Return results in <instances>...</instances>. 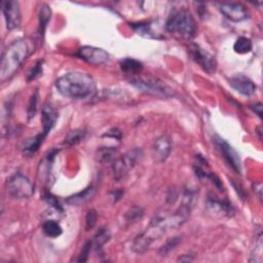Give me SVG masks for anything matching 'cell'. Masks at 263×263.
<instances>
[{
    "instance_id": "1",
    "label": "cell",
    "mask_w": 263,
    "mask_h": 263,
    "mask_svg": "<svg viewBox=\"0 0 263 263\" xmlns=\"http://www.w3.org/2000/svg\"><path fill=\"white\" fill-rule=\"evenodd\" d=\"M58 92L69 99H86L96 92V82L85 72H68L56 81Z\"/></svg>"
},
{
    "instance_id": "2",
    "label": "cell",
    "mask_w": 263,
    "mask_h": 263,
    "mask_svg": "<svg viewBox=\"0 0 263 263\" xmlns=\"http://www.w3.org/2000/svg\"><path fill=\"white\" fill-rule=\"evenodd\" d=\"M32 42L27 38L17 40L9 44L2 54L0 64V81L2 82L9 81L20 70L28 57L33 51Z\"/></svg>"
},
{
    "instance_id": "3",
    "label": "cell",
    "mask_w": 263,
    "mask_h": 263,
    "mask_svg": "<svg viewBox=\"0 0 263 263\" xmlns=\"http://www.w3.org/2000/svg\"><path fill=\"white\" fill-rule=\"evenodd\" d=\"M165 29L170 33L191 38L196 35L197 23L187 9H179L169 17L165 23Z\"/></svg>"
},
{
    "instance_id": "4",
    "label": "cell",
    "mask_w": 263,
    "mask_h": 263,
    "mask_svg": "<svg viewBox=\"0 0 263 263\" xmlns=\"http://www.w3.org/2000/svg\"><path fill=\"white\" fill-rule=\"evenodd\" d=\"M6 189L9 196L18 200L29 199L34 193L32 182L22 173H16L9 177L6 183Z\"/></svg>"
},
{
    "instance_id": "5",
    "label": "cell",
    "mask_w": 263,
    "mask_h": 263,
    "mask_svg": "<svg viewBox=\"0 0 263 263\" xmlns=\"http://www.w3.org/2000/svg\"><path fill=\"white\" fill-rule=\"evenodd\" d=\"M142 155V150L136 148L125 152L121 157L116 158L112 163L113 177L116 181H121L126 177V175L135 167Z\"/></svg>"
},
{
    "instance_id": "6",
    "label": "cell",
    "mask_w": 263,
    "mask_h": 263,
    "mask_svg": "<svg viewBox=\"0 0 263 263\" xmlns=\"http://www.w3.org/2000/svg\"><path fill=\"white\" fill-rule=\"evenodd\" d=\"M130 83L135 87H137L140 91L157 95V96H164L167 97L170 95V90L165 86L162 81L152 79V77H145V76H134L130 81Z\"/></svg>"
},
{
    "instance_id": "7",
    "label": "cell",
    "mask_w": 263,
    "mask_h": 263,
    "mask_svg": "<svg viewBox=\"0 0 263 263\" xmlns=\"http://www.w3.org/2000/svg\"><path fill=\"white\" fill-rule=\"evenodd\" d=\"M189 54L191 56V59L199 64L203 71H206L209 74H213L216 71L217 64L215 58L200 45L191 44L189 47Z\"/></svg>"
},
{
    "instance_id": "8",
    "label": "cell",
    "mask_w": 263,
    "mask_h": 263,
    "mask_svg": "<svg viewBox=\"0 0 263 263\" xmlns=\"http://www.w3.org/2000/svg\"><path fill=\"white\" fill-rule=\"evenodd\" d=\"M214 142H215L219 151L223 155L224 160H225L226 162L229 164V167H231V169L235 172L241 174L242 162L239 153L232 148V146L229 145V143H227L225 140L219 137V136H215Z\"/></svg>"
},
{
    "instance_id": "9",
    "label": "cell",
    "mask_w": 263,
    "mask_h": 263,
    "mask_svg": "<svg viewBox=\"0 0 263 263\" xmlns=\"http://www.w3.org/2000/svg\"><path fill=\"white\" fill-rule=\"evenodd\" d=\"M1 7L8 30H15L20 27L22 21L20 3L15 0H4L1 3Z\"/></svg>"
},
{
    "instance_id": "10",
    "label": "cell",
    "mask_w": 263,
    "mask_h": 263,
    "mask_svg": "<svg viewBox=\"0 0 263 263\" xmlns=\"http://www.w3.org/2000/svg\"><path fill=\"white\" fill-rule=\"evenodd\" d=\"M219 9L227 20L235 23L243 22L249 18L247 7L240 2H223L219 5Z\"/></svg>"
},
{
    "instance_id": "11",
    "label": "cell",
    "mask_w": 263,
    "mask_h": 263,
    "mask_svg": "<svg viewBox=\"0 0 263 263\" xmlns=\"http://www.w3.org/2000/svg\"><path fill=\"white\" fill-rule=\"evenodd\" d=\"M77 56L85 62L95 66L103 65L109 60V54L106 51L102 50V48L90 45L81 47L79 52H77Z\"/></svg>"
},
{
    "instance_id": "12",
    "label": "cell",
    "mask_w": 263,
    "mask_h": 263,
    "mask_svg": "<svg viewBox=\"0 0 263 263\" xmlns=\"http://www.w3.org/2000/svg\"><path fill=\"white\" fill-rule=\"evenodd\" d=\"M229 84L235 89L238 93H240L243 96L250 97L256 93L257 86L247 76L243 74H238L232 76L229 80Z\"/></svg>"
},
{
    "instance_id": "13",
    "label": "cell",
    "mask_w": 263,
    "mask_h": 263,
    "mask_svg": "<svg viewBox=\"0 0 263 263\" xmlns=\"http://www.w3.org/2000/svg\"><path fill=\"white\" fill-rule=\"evenodd\" d=\"M172 150V142L168 136H161L153 144V158L155 162H163L167 161Z\"/></svg>"
},
{
    "instance_id": "14",
    "label": "cell",
    "mask_w": 263,
    "mask_h": 263,
    "mask_svg": "<svg viewBox=\"0 0 263 263\" xmlns=\"http://www.w3.org/2000/svg\"><path fill=\"white\" fill-rule=\"evenodd\" d=\"M58 112L51 103H46L42 108V133L47 136L51 133L58 121Z\"/></svg>"
},
{
    "instance_id": "15",
    "label": "cell",
    "mask_w": 263,
    "mask_h": 263,
    "mask_svg": "<svg viewBox=\"0 0 263 263\" xmlns=\"http://www.w3.org/2000/svg\"><path fill=\"white\" fill-rule=\"evenodd\" d=\"M207 206L212 213L219 214V215L231 216L235 213V209L231 206V203H229L227 201L218 200L215 197H209Z\"/></svg>"
},
{
    "instance_id": "16",
    "label": "cell",
    "mask_w": 263,
    "mask_h": 263,
    "mask_svg": "<svg viewBox=\"0 0 263 263\" xmlns=\"http://www.w3.org/2000/svg\"><path fill=\"white\" fill-rule=\"evenodd\" d=\"M45 137L46 136L43 133H40V134L36 135L35 137L26 140L24 142L23 147H22L24 154L27 155L28 158H30V157H32V155H34L37 152V150L40 149V145L42 144Z\"/></svg>"
},
{
    "instance_id": "17",
    "label": "cell",
    "mask_w": 263,
    "mask_h": 263,
    "mask_svg": "<svg viewBox=\"0 0 263 263\" xmlns=\"http://www.w3.org/2000/svg\"><path fill=\"white\" fill-rule=\"evenodd\" d=\"M121 68L125 74L137 75L141 72L143 66L141 62L132 59V58H126V59L121 61Z\"/></svg>"
},
{
    "instance_id": "18",
    "label": "cell",
    "mask_w": 263,
    "mask_h": 263,
    "mask_svg": "<svg viewBox=\"0 0 263 263\" xmlns=\"http://www.w3.org/2000/svg\"><path fill=\"white\" fill-rule=\"evenodd\" d=\"M42 230L44 232V235L48 238L56 239L58 237H60L63 232V228L60 225V223L56 220H46L43 225H42Z\"/></svg>"
},
{
    "instance_id": "19",
    "label": "cell",
    "mask_w": 263,
    "mask_h": 263,
    "mask_svg": "<svg viewBox=\"0 0 263 263\" xmlns=\"http://www.w3.org/2000/svg\"><path fill=\"white\" fill-rule=\"evenodd\" d=\"M94 190H95L94 187L91 185V186L85 188L83 191H81L79 193H75V194H73V196L68 198L66 200V202L69 203V204H81V203H83L87 200H90L93 197Z\"/></svg>"
},
{
    "instance_id": "20",
    "label": "cell",
    "mask_w": 263,
    "mask_h": 263,
    "mask_svg": "<svg viewBox=\"0 0 263 263\" xmlns=\"http://www.w3.org/2000/svg\"><path fill=\"white\" fill-rule=\"evenodd\" d=\"M152 23H139V24H133L132 28L137 32L139 35L146 37V38H161L152 28Z\"/></svg>"
},
{
    "instance_id": "21",
    "label": "cell",
    "mask_w": 263,
    "mask_h": 263,
    "mask_svg": "<svg viewBox=\"0 0 263 263\" xmlns=\"http://www.w3.org/2000/svg\"><path fill=\"white\" fill-rule=\"evenodd\" d=\"M115 147H100L97 150V161L101 163H107L115 160Z\"/></svg>"
},
{
    "instance_id": "22",
    "label": "cell",
    "mask_w": 263,
    "mask_h": 263,
    "mask_svg": "<svg viewBox=\"0 0 263 263\" xmlns=\"http://www.w3.org/2000/svg\"><path fill=\"white\" fill-rule=\"evenodd\" d=\"M110 240V232L107 229H101L96 233V236L94 237V240L92 241L94 249L98 252L102 250V247L105 243Z\"/></svg>"
},
{
    "instance_id": "23",
    "label": "cell",
    "mask_w": 263,
    "mask_h": 263,
    "mask_svg": "<svg viewBox=\"0 0 263 263\" xmlns=\"http://www.w3.org/2000/svg\"><path fill=\"white\" fill-rule=\"evenodd\" d=\"M252 47H253V44H252L251 40L243 36L238 38L235 44H233V50H235L237 54H240V55H245V54L250 53L252 51Z\"/></svg>"
},
{
    "instance_id": "24",
    "label": "cell",
    "mask_w": 263,
    "mask_h": 263,
    "mask_svg": "<svg viewBox=\"0 0 263 263\" xmlns=\"http://www.w3.org/2000/svg\"><path fill=\"white\" fill-rule=\"evenodd\" d=\"M51 16H52L51 7L47 4H42L40 13V31L41 35H43L45 32L47 24L51 20Z\"/></svg>"
},
{
    "instance_id": "25",
    "label": "cell",
    "mask_w": 263,
    "mask_h": 263,
    "mask_svg": "<svg viewBox=\"0 0 263 263\" xmlns=\"http://www.w3.org/2000/svg\"><path fill=\"white\" fill-rule=\"evenodd\" d=\"M85 134L86 133L83 130L72 131V132H70L69 134H68V136L65 138L64 143L67 144V145H69V146H73V145L79 144L81 140L84 139Z\"/></svg>"
},
{
    "instance_id": "26",
    "label": "cell",
    "mask_w": 263,
    "mask_h": 263,
    "mask_svg": "<svg viewBox=\"0 0 263 263\" xmlns=\"http://www.w3.org/2000/svg\"><path fill=\"white\" fill-rule=\"evenodd\" d=\"M181 242V238L180 237H175V238H171L170 240L167 241V243H164V245L159 250L160 255L162 256H165L168 254L169 252H171L172 250H174L176 248Z\"/></svg>"
},
{
    "instance_id": "27",
    "label": "cell",
    "mask_w": 263,
    "mask_h": 263,
    "mask_svg": "<svg viewBox=\"0 0 263 263\" xmlns=\"http://www.w3.org/2000/svg\"><path fill=\"white\" fill-rule=\"evenodd\" d=\"M144 215V210L141 207H133L125 213V220L128 222H134Z\"/></svg>"
},
{
    "instance_id": "28",
    "label": "cell",
    "mask_w": 263,
    "mask_h": 263,
    "mask_svg": "<svg viewBox=\"0 0 263 263\" xmlns=\"http://www.w3.org/2000/svg\"><path fill=\"white\" fill-rule=\"evenodd\" d=\"M37 102H38V92L36 91L30 98L28 104V109H27V114H28V120L30 121L33 119L36 112H37Z\"/></svg>"
},
{
    "instance_id": "29",
    "label": "cell",
    "mask_w": 263,
    "mask_h": 263,
    "mask_svg": "<svg viewBox=\"0 0 263 263\" xmlns=\"http://www.w3.org/2000/svg\"><path fill=\"white\" fill-rule=\"evenodd\" d=\"M42 64H43L42 61H38L32 67L30 72L28 73V81L29 82L37 80L38 77H40L42 75Z\"/></svg>"
},
{
    "instance_id": "30",
    "label": "cell",
    "mask_w": 263,
    "mask_h": 263,
    "mask_svg": "<svg viewBox=\"0 0 263 263\" xmlns=\"http://www.w3.org/2000/svg\"><path fill=\"white\" fill-rule=\"evenodd\" d=\"M97 219H98V215H97V212L95 210H90L86 213L85 216V228L86 230L93 229L96 225Z\"/></svg>"
},
{
    "instance_id": "31",
    "label": "cell",
    "mask_w": 263,
    "mask_h": 263,
    "mask_svg": "<svg viewBox=\"0 0 263 263\" xmlns=\"http://www.w3.org/2000/svg\"><path fill=\"white\" fill-rule=\"evenodd\" d=\"M44 200H45V202H46L48 204H50V206H52V207H53L55 210H57L58 212H63V209H62V207H61L60 202H58V200L53 196L52 193H50V192H45V194H44Z\"/></svg>"
},
{
    "instance_id": "32",
    "label": "cell",
    "mask_w": 263,
    "mask_h": 263,
    "mask_svg": "<svg viewBox=\"0 0 263 263\" xmlns=\"http://www.w3.org/2000/svg\"><path fill=\"white\" fill-rule=\"evenodd\" d=\"M92 247H93L92 241L87 242L85 243V245L82 247V250L81 252L80 257H79V259H77V261H79V262H85V261H87V259H89L90 253H91V250H92Z\"/></svg>"
},
{
    "instance_id": "33",
    "label": "cell",
    "mask_w": 263,
    "mask_h": 263,
    "mask_svg": "<svg viewBox=\"0 0 263 263\" xmlns=\"http://www.w3.org/2000/svg\"><path fill=\"white\" fill-rule=\"evenodd\" d=\"M104 136H107V137H112L114 139H121V133L118 129H112L109 132H107Z\"/></svg>"
},
{
    "instance_id": "34",
    "label": "cell",
    "mask_w": 263,
    "mask_h": 263,
    "mask_svg": "<svg viewBox=\"0 0 263 263\" xmlns=\"http://www.w3.org/2000/svg\"><path fill=\"white\" fill-rule=\"evenodd\" d=\"M252 109L254 110L257 115L259 116L260 119H262V104L261 103H258V104H255V105H253L252 106Z\"/></svg>"
}]
</instances>
